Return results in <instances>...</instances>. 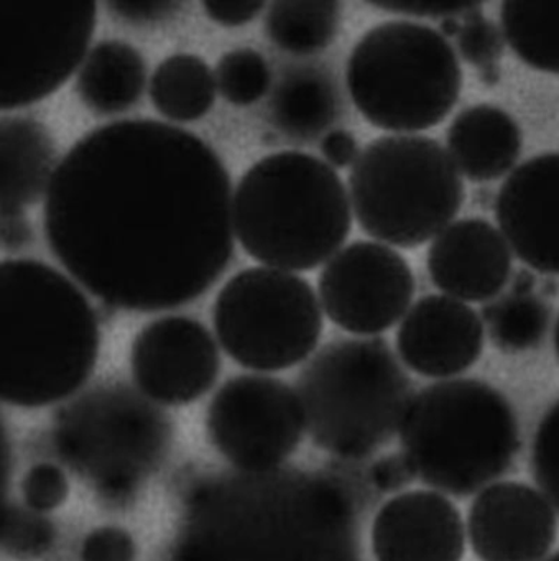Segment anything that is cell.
<instances>
[{
    "label": "cell",
    "mask_w": 559,
    "mask_h": 561,
    "mask_svg": "<svg viewBox=\"0 0 559 561\" xmlns=\"http://www.w3.org/2000/svg\"><path fill=\"white\" fill-rule=\"evenodd\" d=\"M495 218L529 271L559 275V152L533 157L509 173L497 193Z\"/></svg>",
    "instance_id": "obj_16"
},
{
    "label": "cell",
    "mask_w": 559,
    "mask_h": 561,
    "mask_svg": "<svg viewBox=\"0 0 559 561\" xmlns=\"http://www.w3.org/2000/svg\"><path fill=\"white\" fill-rule=\"evenodd\" d=\"M529 469L539 492L559 514V400L538 423L529 453Z\"/></svg>",
    "instance_id": "obj_31"
},
{
    "label": "cell",
    "mask_w": 559,
    "mask_h": 561,
    "mask_svg": "<svg viewBox=\"0 0 559 561\" xmlns=\"http://www.w3.org/2000/svg\"><path fill=\"white\" fill-rule=\"evenodd\" d=\"M232 183L190 130L124 119L58 160L43 229L72 280L112 310L158 313L206 295L233 257Z\"/></svg>",
    "instance_id": "obj_1"
},
{
    "label": "cell",
    "mask_w": 559,
    "mask_h": 561,
    "mask_svg": "<svg viewBox=\"0 0 559 561\" xmlns=\"http://www.w3.org/2000/svg\"><path fill=\"white\" fill-rule=\"evenodd\" d=\"M375 8L408 18L443 21L453 15H463L472 4H444V2H378Z\"/></svg>",
    "instance_id": "obj_39"
},
{
    "label": "cell",
    "mask_w": 559,
    "mask_h": 561,
    "mask_svg": "<svg viewBox=\"0 0 559 561\" xmlns=\"http://www.w3.org/2000/svg\"><path fill=\"white\" fill-rule=\"evenodd\" d=\"M168 561H362L355 495L299 469L206 479L187 495Z\"/></svg>",
    "instance_id": "obj_2"
},
{
    "label": "cell",
    "mask_w": 559,
    "mask_h": 561,
    "mask_svg": "<svg viewBox=\"0 0 559 561\" xmlns=\"http://www.w3.org/2000/svg\"><path fill=\"white\" fill-rule=\"evenodd\" d=\"M214 333L224 353L253 373H278L311 357L322 308L308 280L280 268L247 267L214 300Z\"/></svg>",
    "instance_id": "obj_10"
},
{
    "label": "cell",
    "mask_w": 559,
    "mask_h": 561,
    "mask_svg": "<svg viewBox=\"0 0 559 561\" xmlns=\"http://www.w3.org/2000/svg\"><path fill=\"white\" fill-rule=\"evenodd\" d=\"M206 432L216 451L240 472L282 468L306 433L298 393L265 374L230 377L210 399Z\"/></svg>",
    "instance_id": "obj_12"
},
{
    "label": "cell",
    "mask_w": 559,
    "mask_h": 561,
    "mask_svg": "<svg viewBox=\"0 0 559 561\" xmlns=\"http://www.w3.org/2000/svg\"><path fill=\"white\" fill-rule=\"evenodd\" d=\"M69 491L66 469L52 459L30 466L20 482L23 504L38 514L58 511L68 501Z\"/></svg>",
    "instance_id": "obj_32"
},
{
    "label": "cell",
    "mask_w": 559,
    "mask_h": 561,
    "mask_svg": "<svg viewBox=\"0 0 559 561\" xmlns=\"http://www.w3.org/2000/svg\"><path fill=\"white\" fill-rule=\"evenodd\" d=\"M322 313L341 330L375 337L410 310L417 282L407 259L377 241H354L335 252L318 278Z\"/></svg>",
    "instance_id": "obj_13"
},
{
    "label": "cell",
    "mask_w": 559,
    "mask_h": 561,
    "mask_svg": "<svg viewBox=\"0 0 559 561\" xmlns=\"http://www.w3.org/2000/svg\"><path fill=\"white\" fill-rule=\"evenodd\" d=\"M147 80V64L137 48L127 42L102 41L82 58L75 91L85 110L115 116L140 103Z\"/></svg>",
    "instance_id": "obj_23"
},
{
    "label": "cell",
    "mask_w": 559,
    "mask_h": 561,
    "mask_svg": "<svg viewBox=\"0 0 559 561\" xmlns=\"http://www.w3.org/2000/svg\"><path fill=\"white\" fill-rule=\"evenodd\" d=\"M454 41L460 58L479 71L480 81L487 87H495L500 80L505 38L502 28L483 15L482 5H470L460 18L459 32Z\"/></svg>",
    "instance_id": "obj_30"
},
{
    "label": "cell",
    "mask_w": 559,
    "mask_h": 561,
    "mask_svg": "<svg viewBox=\"0 0 559 561\" xmlns=\"http://www.w3.org/2000/svg\"><path fill=\"white\" fill-rule=\"evenodd\" d=\"M426 267L443 295L464 304H487L512 278V251L486 219H459L431 241Z\"/></svg>",
    "instance_id": "obj_19"
},
{
    "label": "cell",
    "mask_w": 559,
    "mask_h": 561,
    "mask_svg": "<svg viewBox=\"0 0 559 561\" xmlns=\"http://www.w3.org/2000/svg\"><path fill=\"white\" fill-rule=\"evenodd\" d=\"M33 242L35 229L25 211H0V251L19 254Z\"/></svg>",
    "instance_id": "obj_36"
},
{
    "label": "cell",
    "mask_w": 559,
    "mask_h": 561,
    "mask_svg": "<svg viewBox=\"0 0 559 561\" xmlns=\"http://www.w3.org/2000/svg\"><path fill=\"white\" fill-rule=\"evenodd\" d=\"M217 93L233 106H252L272 88L269 61L253 48H236L219 58L214 71Z\"/></svg>",
    "instance_id": "obj_29"
},
{
    "label": "cell",
    "mask_w": 559,
    "mask_h": 561,
    "mask_svg": "<svg viewBox=\"0 0 559 561\" xmlns=\"http://www.w3.org/2000/svg\"><path fill=\"white\" fill-rule=\"evenodd\" d=\"M99 350L98 311L72 278L35 259L0 261V403L66 402L94 373Z\"/></svg>",
    "instance_id": "obj_3"
},
{
    "label": "cell",
    "mask_w": 559,
    "mask_h": 561,
    "mask_svg": "<svg viewBox=\"0 0 559 561\" xmlns=\"http://www.w3.org/2000/svg\"><path fill=\"white\" fill-rule=\"evenodd\" d=\"M482 318L447 295H426L411 305L397 331V353L418 376L450 379L479 360L483 351Z\"/></svg>",
    "instance_id": "obj_17"
},
{
    "label": "cell",
    "mask_w": 559,
    "mask_h": 561,
    "mask_svg": "<svg viewBox=\"0 0 559 561\" xmlns=\"http://www.w3.org/2000/svg\"><path fill=\"white\" fill-rule=\"evenodd\" d=\"M219 344L201 321L164 314L145 324L130 346L135 389L160 407L206 396L220 374Z\"/></svg>",
    "instance_id": "obj_14"
},
{
    "label": "cell",
    "mask_w": 559,
    "mask_h": 561,
    "mask_svg": "<svg viewBox=\"0 0 559 561\" xmlns=\"http://www.w3.org/2000/svg\"><path fill=\"white\" fill-rule=\"evenodd\" d=\"M500 28L520 61L559 75V2L506 0L500 5Z\"/></svg>",
    "instance_id": "obj_25"
},
{
    "label": "cell",
    "mask_w": 559,
    "mask_h": 561,
    "mask_svg": "<svg viewBox=\"0 0 559 561\" xmlns=\"http://www.w3.org/2000/svg\"><path fill=\"white\" fill-rule=\"evenodd\" d=\"M414 479L417 476L403 453L380 456L367 469L368 484L384 494L403 491Z\"/></svg>",
    "instance_id": "obj_34"
},
{
    "label": "cell",
    "mask_w": 559,
    "mask_h": 561,
    "mask_svg": "<svg viewBox=\"0 0 559 561\" xmlns=\"http://www.w3.org/2000/svg\"><path fill=\"white\" fill-rule=\"evenodd\" d=\"M204 14L223 27L236 28L252 22L266 4L263 2H204Z\"/></svg>",
    "instance_id": "obj_38"
},
{
    "label": "cell",
    "mask_w": 559,
    "mask_h": 561,
    "mask_svg": "<svg viewBox=\"0 0 559 561\" xmlns=\"http://www.w3.org/2000/svg\"><path fill=\"white\" fill-rule=\"evenodd\" d=\"M398 438L417 479L457 499L506 474L522 445L512 403L477 379L440 380L414 393Z\"/></svg>",
    "instance_id": "obj_5"
},
{
    "label": "cell",
    "mask_w": 559,
    "mask_h": 561,
    "mask_svg": "<svg viewBox=\"0 0 559 561\" xmlns=\"http://www.w3.org/2000/svg\"><path fill=\"white\" fill-rule=\"evenodd\" d=\"M306 432L342 461H361L398 435L413 399L387 341L352 337L322 346L296 380Z\"/></svg>",
    "instance_id": "obj_6"
},
{
    "label": "cell",
    "mask_w": 559,
    "mask_h": 561,
    "mask_svg": "<svg viewBox=\"0 0 559 561\" xmlns=\"http://www.w3.org/2000/svg\"><path fill=\"white\" fill-rule=\"evenodd\" d=\"M370 547L375 561H463L466 527L446 495L401 492L375 514Z\"/></svg>",
    "instance_id": "obj_18"
},
{
    "label": "cell",
    "mask_w": 559,
    "mask_h": 561,
    "mask_svg": "<svg viewBox=\"0 0 559 561\" xmlns=\"http://www.w3.org/2000/svg\"><path fill=\"white\" fill-rule=\"evenodd\" d=\"M347 193L358 228L400 249L433 241L466 199L463 176L444 147L418 134L368 142L349 172Z\"/></svg>",
    "instance_id": "obj_9"
},
{
    "label": "cell",
    "mask_w": 559,
    "mask_h": 561,
    "mask_svg": "<svg viewBox=\"0 0 559 561\" xmlns=\"http://www.w3.org/2000/svg\"><path fill=\"white\" fill-rule=\"evenodd\" d=\"M216 78L206 60L174 54L158 64L148 83L155 111L171 123H196L216 103Z\"/></svg>",
    "instance_id": "obj_24"
},
{
    "label": "cell",
    "mask_w": 559,
    "mask_h": 561,
    "mask_svg": "<svg viewBox=\"0 0 559 561\" xmlns=\"http://www.w3.org/2000/svg\"><path fill=\"white\" fill-rule=\"evenodd\" d=\"M137 545L130 531L117 525L92 528L82 538L79 561H135Z\"/></svg>",
    "instance_id": "obj_33"
},
{
    "label": "cell",
    "mask_w": 559,
    "mask_h": 561,
    "mask_svg": "<svg viewBox=\"0 0 559 561\" xmlns=\"http://www.w3.org/2000/svg\"><path fill=\"white\" fill-rule=\"evenodd\" d=\"M446 146L460 176L474 183L493 182L515 169L522 130L502 107L476 104L454 117Z\"/></svg>",
    "instance_id": "obj_20"
},
{
    "label": "cell",
    "mask_w": 559,
    "mask_h": 561,
    "mask_svg": "<svg viewBox=\"0 0 559 561\" xmlns=\"http://www.w3.org/2000/svg\"><path fill=\"white\" fill-rule=\"evenodd\" d=\"M543 561H559V550L555 551V553L549 554V557H546Z\"/></svg>",
    "instance_id": "obj_42"
},
{
    "label": "cell",
    "mask_w": 559,
    "mask_h": 561,
    "mask_svg": "<svg viewBox=\"0 0 559 561\" xmlns=\"http://www.w3.org/2000/svg\"><path fill=\"white\" fill-rule=\"evenodd\" d=\"M322 159L331 169H349L361 156L357 139L349 130H328L319 142Z\"/></svg>",
    "instance_id": "obj_37"
},
{
    "label": "cell",
    "mask_w": 559,
    "mask_h": 561,
    "mask_svg": "<svg viewBox=\"0 0 559 561\" xmlns=\"http://www.w3.org/2000/svg\"><path fill=\"white\" fill-rule=\"evenodd\" d=\"M109 11L118 21L130 25H153L174 18L180 2H109Z\"/></svg>",
    "instance_id": "obj_35"
},
{
    "label": "cell",
    "mask_w": 559,
    "mask_h": 561,
    "mask_svg": "<svg viewBox=\"0 0 559 561\" xmlns=\"http://www.w3.org/2000/svg\"><path fill=\"white\" fill-rule=\"evenodd\" d=\"M10 479H12V446L9 430L0 416V514L9 502Z\"/></svg>",
    "instance_id": "obj_40"
},
{
    "label": "cell",
    "mask_w": 559,
    "mask_h": 561,
    "mask_svg": "<svg viewBox=\"0 0 559 561\" xmlns=\"http://www.w3.org/2000/svg\"><path fill=\"white\" fill-rule=\"evenodd\" d=\"M56 165L55 140L45 124L0 116V211H25L45 198Z\"/></svg>",
    "instance_id": "obj_21"
},
{
    "label": "cell",
    "mask_w": 559,
    "mask_h": 561,
    "mask_svg": "<svg viewBox=\"0 0 559 561\" xmlns=\"http://www.w3.org/2000/svg\"><path fill=\"white\" fill-rule=\"evenodd\" d=\"M95 22L94 2H0V113L56 93L88 54Z\"/></svg>",
    "instance_id": "obj_11"
},
{
    "label": "cell",
    "mask_w": 559,
    "mask_h": 561,
    "mask_svg": "<svg viewBox=\"0 0 559 561\" xmlns=\"http://www.w3.org/2000/svg\"><path fill=\"white\" fill-rule=\"evenodd\" d=\"M58 540L55 522L23 502H7L0 514V551L13 560L32 561L48 554Z\"/></svg>",
    "instance_id": "obj_28"
},
{
    "label": "cell",
    "mask_w": 559,
    "mask_h": 561,
    "mask_svg": "<svg viewBox=\"0 0 559 561\" xmlns=\"http://www.w3.org/2000/svg\"><path fill=\"white\" fill-rule=\"evenodd\" d=\"M52 461L69 469L109 507L128 504L160 468L171 422L125 383H101L59 403L49 423Z\"/></svg>",
    "instance_id": "obj_7"
},
{
    "label": "cell",
    "mask_w": 559,
    "mask_h": 561,
    "mask_svg": "<svg viewBox=\"0 0 559 561\" xmlns=\"http://www.w3.org/2000/svg\"><path fill=\"white\" fill-rule=\"evenodd\" d=\"M551 317V305L538 291L510 290L487 301L480 318L493 346L503 353L518 354L541 346L548 336Z\"/></svg>",
    "instance_id": "obj_27"
},
{
    "label": "cell",
    "mask_w": 559,
    "mask_h": 561,
    "mask_svg": "<svg viewBox=\"0 0 559 561\" xmlns=\"http://www.w3.org/2000/svg\"><path fill=\"white\" fill-rule=\"evenodd\" d=\"M466 535L480 561H543L555 545L558 518L538 489L493 482L474 497Z\"/></svg>",
    "instance_id": "obj_15"
},
{
    "label": "cell",
    "mask_w": 559,
    "mask_h": 561,
    "mask_svg": "<svg viewBox=\"0 0 559 561\" xmlns=\"http://www.w3.org/2000/svg\"><path fill=\"white\" fill-rule=\"evenodd\" d=\"M349 96L365 121L387 133L433 129L456 106L463 68L449 41L420 22L368 28L345 65Z\"/></svg>",
    "instance_id": "obj_8"
},
{
    "label": "cell",
    "mask_w": 559,
    "mask_h": 561,
    "mask_svg": "<svg viewBox=\"0 0 559 561\" xmlns=\"http://www.w3.org/2000/svg\"><path fill=\"white\" fill-rule=\"evenodd\" d=\"M341 113L338 84L324 68H289L273 87L269 121L286 139L309 142L328 133Z\"/></svg>",
    "instance_id": "obj_22"
},
{
    "label": "cell",
    "mask_w": 559,
    "mask_h": 561,
    "mask_svg": "<svg viewBox=\"0 0 559 561\" xmlns=\"http://www.w3.org/2000/svg\"><path fill=\"white\" fill-rule=\"evenodd\" d=\"M341 25L339 2L285 0L266 5L263 28L280 50L308 57L328 48L338 37Z\"/></svg>",
    "instance_id": "obj_26"
},
{
    "label": "cell",
    "mask_w": 559,
    "mask_h": 561,
    "mask_svg": "<svg viewBox=\"0 0 559 561\" xmlns=\"http://www.w3.org/2000/svg\"><path fill=\"white\" fill-rule=\"evenodd\" d=\"M232 225L253 261L293 274L315 271L351 234L347 188L318 157L298 150L270 153L237 183Z\"/></svg>",
    "instance_id": "obj_4"
},
{
    "label": "cell",
    "mask_w": 559,
    "mask_h": 561,
    "mask_svg": "<svg viewBox=\"0 0 559 561\" xmlns=\"http://www.w3.org/2000/svg\"><path fill=\"white\" fill-rule=\"evenodd\" d=\"M552 343H555L556 356H558L559 359V317L555 323V331H552Z\"/></svg>",
    "instance_id": "obj_41"
}]
</instances>
